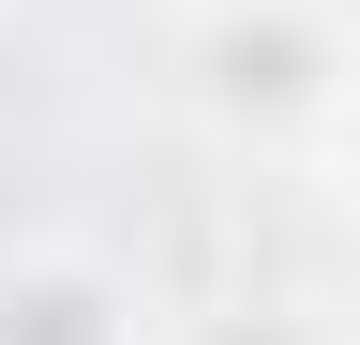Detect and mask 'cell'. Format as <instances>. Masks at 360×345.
I'll use <instances>...</instances> for the list:
<instances>
[{
	"label": "cell",
	"instance_id": "3",
	"mask_svg": "<svg viewBox=\"0 0 360 345\" xmlns=\"http://www.w3.org/2000/svg\"><path fill=\"white\" fill-rule=\"evenodd\" d=\"M165 345H315V315H285V300H210V315H165Z\"/></svg>",
	"mask_w": 360,
	"mask_h": 345
},
{
	"label": "cell",
	"instance_id": "1",
	"mask_svg": "<svg viewBox=\"0 0 360 345\" xmlns=\"http://www.w3.org/2000/svg\"><path fill=\"white\" fill-rule=\"evenodd\" d=\"M165 75L195 105V136L255 150V165H330L345 105H360V0H180Z\"/></svg>",
	"mask_w": 360,
	"mask_h": 345
},
{
	"label": "cell",
	"instance_id": "2",
	"mask_svg": "<svg viewBox=\"0 0 360 345\" xmlns=\"http://www.w3.org/2000/svg\"><path fill=\"white\" fill-rule=\"evenodd\" d=\"M0 345H165L105 255H15L0 271Z\"/></svg>",
	"mask_w": 360,
	"mask_h": 345
},
{
	"label": "cell",
	"instance_id": "4",
	"mask_svg": "<svg viewBox=\"0 0 360 345\" xmlns=\"http://www.w3.org/2000/svg\"><path fill=\"white\" fill-rule=\"evenodd\" d=\"M330 181H345V195H360V105H345V136H330Z\"/></svg>",
	"mask_w": 360,
	"mask_h": 345
}]
</instances>
